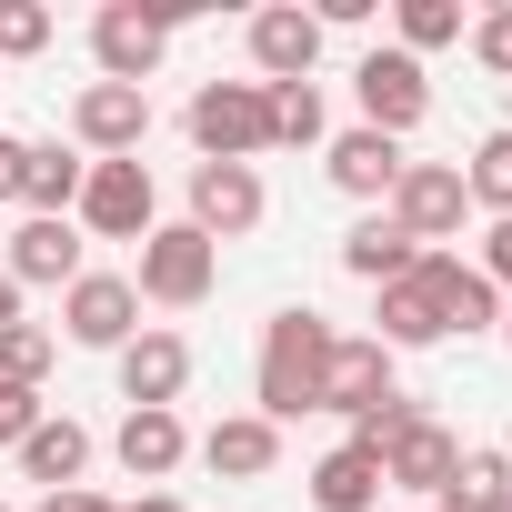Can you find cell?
I'll list each match as a JSON object with an SVG mask.
<instances>
[{"label": "cell", "instance_id": "8fae6325", "mask_svg": "<svg viewBox=\"0 0 512 512\" xmlns=\"http://www.w3.org/2000/svg\"><path fill=\"white\" fill-rule=\"evenodd\" d=\"M111 362H121V402H131V412H181V392H191V342H181V332L141 322Z\"/></svg>", "mask_w": 512, "mask_h": 512}, {"label": "cell", "instance_id": "44dd1931", "mask_svg": "<svg viewBox=\"0 0 512 512\" xmlns=\"http://www.w3.org/2000/svg\"><path fill=\"white\" fill-rule=\"evenodd\" d=\"M312 512H382V452H362V442H332L322 462H312Z\"/></svg>", "mask_w": 512, "mask_h": 512}, {"label": "cell", "instance_id": "8d00e7d4", "mask_svg": "<svg viewBox=\"0 0 512 512\" xmlns=\"http://www.w3.org/2000/svg\"><path fill=\"white\" fill-rule=\"evenodd\" d=\"M502 352H512V302H502Z\"/></svg>", "mask_w": 512, "mask_h": 512}, {"label": "cell", "instance_id": "d590c367", "mask_svg": "<svg viewBox=\"0 0 512 512\" xmlns=\"http://www.w3.org/2000/svg\"><path fill=\"white\" fill-rule=\"evenodd\" d=\"M11 322H21V282H11V272H0V332H11Z\"/></svg>", "mask_w": 512, "mask_h": 512}, {"label": "cell", "instance_id": "2e32d148", "mask_svg": "<svg viewBox=\"0 0 512 512\" xmlns=\"http://www.w3.org/2000/svg\"><path fill=\"white\" fill-rule=\"evenodd\" d=\"M191 452H201L221 482H272V472H282V422H262V412H221Z\"/></svg>", "mask_w": 512, "mask_h": 512}, {"label": "cell", "instance_id": "5bb4252c", "mask_svg": "<svg viewBox=\"0 0 512 512\" xmlns=\"http://www.w3.org/2000/svg\"><path fill=\"white\" fill-rule=\"evenodd\" d=\"M251 71L262 81H312L322 71V21L302 11V0H272V11H251Z\"/></svg>", "mask_w": 512, "mask_h": 512}, {"label": "cell", "instance_id": "e575fe53", "mask_svg": "<svg viewBox=\"0 0 512 512\" xmlns=\"http://www.w3.org/2000/svg\"><path fill=\"white\" fill-rule=\"evenodd\" d=\"M21 181H31V141L0 131V201H21Z\"/></svg>", "mask_w": 512, "mask_h": 512}, {"label": "cell", "instance_id": "9a60e30c", "mask_svg": "<svg viewBox=\"0 0 512 512\" xmlns=\"http://www.w3.org/2000/svg\"><path fill=\"white\" fill-rule=\"evenodd\" d=\"M392 372H402V362H392V352H382L372 332H362V342L342 332V342H332V382H322V412H342V422H362V412H382V402L402 392Z\"/></svg>", "mask_w": 512, "mask_h": 512}, {"label": "cell", "instance_id": "ab89813d", "mask_svg": "<svg viewBox=\"0 0 512 512\" xmlns=\"http://www.w3.org/2000/svg\"><path fill=\"white\" fill-rule=\"evenodd\" d=\"M422 512H432V502H422Z\"/></svg>", "mask_w": 512, "mask_h": 512}, {"label": "cell", "instance_id": "ffe728a7", "mask_svg": "<svg viewBox=\"0 0 512 512\" xmlns=\"http://www.w3.org/2000/svg\"><path fill=\"white\" fill-rule=\"evenodd\" d=\"M422 282H432V302H442L452 332H502V292L462 262V251H422Z\"/></svg>", "mask_w": 512, "mask_h": 512}, {"label": "cell", "instance_id": "74e56055", "mask_svg": "<svg viewBox=\"0 0 512 512\" xmlns=\"http://www.w3.org/2000/svg\"><path fill=\"white\" fill-rule=\"evenodd\" d=\"M492 512H512V502H492Z\"/></svg>", "mask_w": 512, "mask_h": 512}, {"label": "cell", "instance_id": "277c9868", "mask_svg": "<svg viewBox=\"0 0 512 512\" xmlns=\"http://www.w3.org/2000/svg\"><path fill=\"white\" fill-rule=\"evenodd\" d=\"M211 282H221V241H201L191 221H161V231L141 241V272H131L141 302H161V312H201Z\"/></svg>", "mask_w": 512, "mask_h": 512}, {"label": "cell", "instance_id": "7c38bea8", "mask_svg": "<svg viewBox=\"0 0 512 512\" xmlns=\"http://www.w3.org/2000/svg\"><path fill=\"white\" fill-rule=\"evenodd\" d=\"M61 332H71L81 352H121V342L141 332V292H131V272H81V282L61 292Z\"/></svg>", "mask_w": 512, "mask_h": 512}, {"label": "cell", "instance_id": "f35d334b", "mask_svg": "<svg viewBox=\"0 0 512 512\" xmlns=\"http://www.w3.org/2000/svg\"><path fill=\"white\" fill-rule=\"evenodd\" d=\"M0 512H11V502H0Z\"/></svg>", "mask_w": 512, "mask_h": 512}, {"label": "cell", "instance_id": "30bf717a", "mask_svg": "<svg viewBox=\"0 0 512 512\" xmlns=\"http://www.w3.org/2000/svg\"><path fill=\"white\" fill-rule=\"evenodd\" d=\"M262 211H272V191L251 161H191V231L201 241H251Z\"/></svg>", "mask_w": 512, "mask_h": 512}, {"label": "cell", "instance_id": "d6986e66", "mask_svg": "<svg viewBox=\"0 0 512 512\" xmlns=\"http://www.w3.org/2000/svg\"><path fill=\"white\" fill-rule=\"evenodd\" d=\"M392 362L402 352H432V342H452V322H442V302H432V282H422V262L402 272V282H382V332H372Z\"/></svg>", "mask_w": 512, "mask_h": 512}, {"label": "cell", "instance_id": "cb8c5ba5", "mask_svg": "<svg viewBox=\"0 0 512 512\" xmlns=\"http://www.w3.org/2000/svg\"><path fill=\"white\" fill-rule=\"evenodd\" d=\"M412 262H422V251H412V241H402L382 211H362V221L342 231V272H352V282H372V292H382V282H402Z\"/></svg>", "mask_w": 512, "mask_h": 512}, {"label": "cell", "instance_id": "603a6c76", "mask_svg": "<svg viewBox=\"0 0 512 512\" xmlns=\"http://www.w3.org/2000/svg\"><path fill=\"white\" fill-rule=\"evenodd\" d=\"M81 181H91V161H81V151H61V141H31L21 211H31V221H71V211H81Z\"/></svg>", "mask_w": 512, "mask_h": 512}, {"label": "cell", "instance_id": "f546056e", "mask_svg": "<svg viewBox=\"0 0 512 512\" xmlns=\"http://www.w3.org/2000/svg\"><path fill=\"white\" fill-rule=\"evenodd\" d=\"M31 51H51V11L41 0H0V61H31Z\"/></svg>", "mask_w": 512, "mask_h": 512}, {"label": "cell", "instance_id": "ba28073f", "mask_svg": "<svg viewBox=\"0 0 512 512\" xmlns=\"http://www.w3.org/2000/svg\"><path fill=\"white\" fill-rule=\"evenodd\" d=\"M91 241H151L161 231V191H151V161H91L81 181V211H71Z\"/></svg>", "mask_w": 512, "mask_h": 512}, {"label": "cell", "instance_id": "3957f363", "mask_svg": "<svg viewBox=\"0 0 512 512\" xmlns=\"http://www.w3.org/2000/svg\"><path fill=\"white\" fill-rule=\"evenodd\" d=\"M181 131H191L201 161H262L272 151V91L262 81H201L191 111H181Z\"/></svg>", "mask_w": 512, "mask_h": 512}, {"label": "cell", "instance_id": "52a82bcc", "mask_svg": "<svg viewBox=\"0 0 512 512\" xmlns=\"http://www.w3.org/2000/svg\"><path fill=\"white\" fill-rule=\"evenodd\" d=\"M141 141H151V91H131V81L71 91V151L81 161H141Z\"/></svg>", "mask_w": 512, "mask_h": 512}, {"label": "cell", "instance_id": "8992f818", "mask_svg": "<svg viewBox=\"0 0 512 512\" xmlns=\"http://www.w3.org/2000/svg\"><path fill=\"white\" fill-rule=\"evenodd\" d=\"M352 101H362V131H382V141H412V131L432 121V71H422L412 51H362V71H352Z\"/></svg>", "mask_w": 512, "mask_h": 512}, {"label": "cell", "instance_id": "d6a6232c", "mask_svg": "<svg viewBox=\"0 0 512 512\" xmlns=\"http://www.w3.org/2000/svg\"><path fill=\"white\" fill-rule=\"evenodd\" d=\"M472 272H482V282H492V292L512 302V221H492V231H482V251H472Z\"/></svg>", "mask_w": 512, "mask_h": 512}, {"label": "cell", "instance_id": "4dcf8cb0", "mask_svg": "<svg viewBox=\"0 0 512 512\" xmlns=\"http://www.w3.org/2000/svg\"><path fill=\"white\" fill-rule=\"evenodd\" d=\"M462 41H472V61H482L492 81H512V0H492V11H482Z\"/></svg>", "mask_w": 512, "mask_h": 512}, {"label": "cell", "instance_id": "e0dca14e", "mask_svg": "<svg viewBox=\"0 0 512 512\" xmlns=\"http://www.w3.org/2000/svg\"><path fill=\"white\" fill-rule=\"evenodd\" d=\"M402 161H412V151H402V141H382V131H362V121L322 141V171H332V191H352V201H392Z\"/></svg>", "mask_w": 512, "mask_h": 512}, {"label": "cell", "instance_id": "1f68e13d", "mask_svg": "<svg viewBox=\"0 0 512 512\" xmlns=\"http://www.w3.org/2000/svg\"><path fill=\"white\" fill-rule=\"evenodd\" d=\"M41 422H51V392H31V382H0V442L21 452V442H31Z\"/></svg>", "mask_w": 512, "mask_h": 512}, {"label": "cell", "instance_id": "83f0119b", "mask_svg": "<svg viewBox=\"0 0 512 512\" xmlns=\"http://www.w3.org/2000/svg\"><path fill=\"white\" fill-rule=\"evenodd\" d=\"M392 31H402L392 51H412V61H422V51H452L472 21H462V0H402V11H392Z\"/></svg>", "mask_w": 512, "mask_h": 512}, {"label": "cell", "instance_id": "484cf974", "mask_svg": "<svg viewBox=\"0 0 512 512\" xmlns=\"http://www.w3.org/2000/svg\"><path fill=\"white\" fill-rule=\"evenodd\" d=\"M262 91H272V151H312V141H332L322 81H262Z\"/></svg>", "mask_w": 512, "mask_h": 512}, {"label": "cell", "instance_id": "7402d4cb", "mask_svg": "<svg viewBox=\"0 0 512 512\" xmlns=\"http://www.w3.org/2000/svg\"><path fill=\"white\" fill-rule=\"evenodd\" d=\"M91 472V422H71V412H51L31 442H21V482H41V492H71Z\"/></svg>", "mask_w": 512, "mask_h": 512}, {"label": "cell", "instance_id": "d4e9b609", "mask_svg": "<svg viewBox=\"0 0 512 512\" xmlns=\"http://www.w3.org/2000/svg\"><path fill=\"white\" fill-rule=\"evenodd\" d=\"M492 502H512V452H502V442H462L452 492H442L432 512H492Z\"/></svg>", "mask_w": 512, "mask_h": 512}, {"label": "cell", "instance_id": "4fadbf2b", "mask_svg": "<svg viewBox=\"0 0 512 512\" xmlns=\"http://www.w3.org/2000/svg\"><path fill=\"white\" fill-rule=\"evenodd\" d=\"M81 251H91V241H81V221H31V211H21L11 251H0V272H11L21 292H71V282L91 272Z\"/></svg>", "mask_w": 512, "mask_h": 512}, {"label": "cell", "instance_id": "7a4b0ae2", "mask_svg": "<svg viewBox=\"0 0 512 512\" xmlns=\"http://www.w3.org/2000/svg\"><path fill=\"white\" fill-rule=\"evenodd\" d=\"M181 21H191V0H111V11H91V61H101V81L151 91V71H161V51H171Z\"/></svg>", "mask_w": 512, "mask_h": 512}, {"label": "cell", "instance_id": "f1b7e54d", "mask_svg": "<svg viewBox=\"0 0 512 512\" xmlns=\"http://www.w3.org/2000/svg\"><path fill=\"white\" fill-rule=\"evenodd\" d=\"M51 362H61V332H41V322H11V332H0V382H31V392H41Z\"/></svg>", "mask_w": 512, "mask_h": 512}, {"label": "cell", "instance_id": "ac0fdd59", "mask_svg": "<svg viewBox=\"0 0 512 512\" xmlns=\"http://www.w3.org/2000/svg\"><path fill=\"white\" fill-rule=\"evenodd\" d=\"M111 462H121L131 482H151V492H161V482L191 462V422H181V412H121V432H111Z\"/></svg>", "mask_w": 512, "mask_h": 512}, {"label": "cell", "instance_id": "4316f807", "mask_svg": "<svg viewBox=\"0 0 512 512\" xmlns=\"http://www.w3.org/2000/svg\"><path fill=\"white\" fill-rule=\"evenodd\" d=\"M462 191H472L492 221H512V131H482V141H472V161H462Z\"/></svg>", "mask_w": 512, "mask_h": 512}, {"label": "cell", "instance_id": "5b68a950", "mask_svg": "<svg viewBox=\"0 0 512 512\" xmlns=\"http://www.w3.org/2000/svg\"><path fill=\"white\" fill-rule=\"evenodd\" d=\"M462 211H472L462 161H402V181H392V201H382V221H392L412 251H442V241L462 231Z\"/></svg>", "mask_w": 512, "mask_h": 512}, {"label": "cell", "instance_id": "6da1fadb", "mask_svg": "<svg viewBox=\"0 0 512 512\" xmlns=\"http://www.w3.org/2000/svg\"><path fill=\"white\" fill-rule=\"evenodd\" d=\"M332 322L312 302H282L262 322V362H251V402H262V422H302L322 412V382H332Z\"/></svg>", "mask_w": 512, "mask_h": 512}, {"label": "cell", "instance_id": "836d02e7", "mask_svg": "<svg viewBox=\"0 0 512 512\" xmlns=\"http://www.w3.org/2000/svg\"><path fill=\"white\" fill-rule=\"evenodd\" d=\"M31 512H121V502H111V492H91V482H71V492H41Z\"/></svg>", "mask_w": 512, "mask_h": 512}, {"label": "cell", "instance_id": "9c48e42d", "mask_svg": "<svg viewBox=\"0 0 512 512\" xmlns=\"http://www.w3.org/2000/svg\"><path fill=\"white\" fill-rule=\"evenodd\" d=\"M452 462H462V442L412 402L392 432H382V492H412V502H442L452 492Z\"/></svg>", "mask_w": 512, "mask_h": 512}]
</instances>
